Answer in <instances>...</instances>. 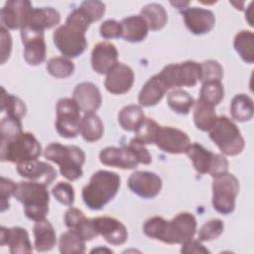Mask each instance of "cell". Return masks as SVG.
<instances>
[{"label":"cell","instance_id":"cell-18","mask_svg":"<svg viewBox=\"0 0 254 254\" xmlns=\"http://www.w3.org/2000/svg\"><path fill=\"white\" fill-rule=\"evenodd\" d=\"M99 160L105 166L123 170L135 169L140 164L137 155L129 146L106 147L100 151Z\"/></svg>","mask_w":254,"mask_h":254},{"label":"cell","instance_id":"cell-39","mask_svg":"<svg viewBox=\"0 0 254 254\" xmlns=\"http://www.w3.org/2000/svg\"><path fill=\"white\" fill-rule=\"evenodd\" d=\"M224 230V223L221 219L213 218L205 222L198 230L197 239L200 242L217 239Z\"/></svg>","mask_w":254,"mask_h":254},{"label":"cell","instance_id":"cell-2","mask_svg":"<svg viewBox=\"0 0 254 254\" xmlns=\"http://www.w3.org/2000/svg\"><path fill=\"white\" fill-rule=\"evenodd\" d=\"M44 156L49 161L59 165L62 176L66 180L75 181L82 177V165L85 162V154L81 148L54 142L46 147Z\"/></svg>","mask_w":254,"mask_h":254},{"label":"cell","instance_id":"cell-7","mask_svg":"<svg viewBox=\"0 0 254 254\" xmlns=\"http://www.w3.org/2000/svg\"><path fill=\"white\" fill-rule=\"evenodd\" d=\"M167 89L175 87H192L200 80V64L194 61H186L180 64H170L158 73Z\"/></svg>","mask_w":254,"mask_h":254},{"label":"cell","instance_id":"cell-12","mask_svg":"<svg viewBox=\"0 0 254 254\" xmlns=\"http://www.w3.org/2000/svg\"><path fill=\"white\" fill-rule=\"evenodd\" d=\"M154 144L166 153L186 154L191 143L186 132L175 127L160 125Z\"/></svg>","mask_w":254,"mask_h":254},{"label":"cell","instance_id":"cell-17","mask_svg":"<svg viewBox=\"0 0 254 254\" xmlns=\"http://www.w3.org/2000/svg\"><path fill=\"white\" fill-rule=\"evenodd\" d=\"M186 27L193 35H203L210 32L215 25L212 11L200 7H188L182 11Z\"/></svg>","mask_w":254,"mask_h":254},{"label":"cell","instance_id":"cell-43","mask_svg":"<svg viewBox=\"0 0 254 254\" xmlns=\"http://www.w3.org/2000/svg\"><path fill=\"white\" fill-rule=\"evenodd\" d=\"M79 7L89 16L92 23L100 20L105 13V4L97 0L83 1Z\"/></svg>","mask_w":254,"mask_h":254},{"label":"cell","instance_id":"cell-46","mask_svg":"<svg viewBox=\"0 0 254 254\" xmlns=\"http://www.w3.org/2000/svg\"><path fill=\"white\" fill-rule=\"evenodd\" d=\"M16 185L12 180L1 177L0 182V198H1V212L9 208V198L14 195Z\"/></svg>","mask_w":254,"mask_h":254},{"label":"cell","instance_id":"cell-45","mask_svg":"<svg viewBox=\"0 0 254 254\" xmlns=\"http://www.w3.org/2000/svg\"><path fill=\"white\" fill-rule=\"evenodd\" d=\"M99 32L101 37L106 40L120 38L122 37V25L116 20L108 19L100 25Z\"/></svg>","mask_w":254,"mask_h":254},{"label":"cell","instance_id":"cell-26","mask_svg":"<svg viewBox=\"0 0 254 254\" xmlns=\"http://www.w3.org/2000/svg\"><path fill=\"white\" fill-rule=\"evenodd\" d=\"M120 23L122 25V38L127 42L139 43L148 35V25L141 15L123 18Z\"/></svg>","mask_w":254,"mask_h":254},{"label":"cell","instance_id":"cell-47","mask_svg":"<svg viewBox=\"0 0 254 254\" xmlns=\"http://www.w3.org/2000/svg\"><path fill=\"white\" fill-rule=\"evenodd\" d=\"M137 155L140 164H144V165H149L152 162V156L149 153V151L146 148V145H144L143 143H141L139 140H137L136 138H132L129 142L128 145Z\"/></svg>","mask_w":254,"mask_h":254},{"label":"cell","instance_id":"cell-21","mask_svg":"<svg viewBox=\"0 0 254 254\" xmlns=\"http://www.w3.org/2000/svg\"><path fill=\"white\" fill-rule=\"evenodd\" d=\"M118 64V51L110 42L97 43L91 53V66L99 74H106Z\"/></svg>","mask_w":254,"mask_h":254},{"label":"cell","instance_id":"cell-9","mask_svg":"<svg viewBox=\"0 0 254 254\" xmlns=\"http://www.w3.org/2000/svg\"><path fill=\"white\" fill-rule=\"evenodd\" d=\"M199 174H209L212 178L228 172V161L221 154H214L199 143H192L186 153Z\"/></svg>","mask_w":254,"mask_h":254},{"label":"cell","instance_id":"cell-40","mask_svg":"<svg viewBox=\"0 0 254 254\" xmlns=\"http://www.w3.org/2000/svg\"><path fill=\"white\" fill-rule=\"evenodd\" d=\"M201 67V75L200 82L203 83L205 81L210 80H219L221 81L223 77V67L222 65L214 60H207L200 64Z\"/></svg>","mask_w":254,"mask_h":254},{"label":"cell","instance_id":"cell-16","mask_svg":"<svg viewBox=\"0 0 254 254\" xmlns=\"http://www.w3.org/2000/svg\"><path fill=\"white\" fill-rule=\"evenodd\" d=\"M91 220L97 234L101 235L109 244L118 246L127 241V228L118 219L110 216H99Z\"/></svg>","mask_w":254,"mask_h":254},{"label":"cell","instance_id":"cell-31","mask_svg":"<svg viewBox=\"0 0 254 254\" xmlns=\"http://www.w3.org/2000/svg\"><path fill=\"white\" fill-rule=\"evenodd\" d=\"M140 15L146 21L149 30L152 31L163 29L168 21L167 11L159 3L147 4L141 9Z\"/></svg>","mask_w":254,"mask_h":254},{"label":"cell","instance_id":"cell-35","mask_svg":"<svg viewBox=\"0 0 254 254\" xmlns=\"http://www.w3.org/2000/svg\"><path fill=\"white\" fill-rule=\"evenodd\" d=\"M59 250L62 254H81L85 252V241L77 232L69 229L61 235Z\"/></svg>","mask_w":254,"mask_h":254},{"label":"cell","instance_id":"cell-37","mask_svg":"<svg viewBox=\"0 0 254 254\" xmlns=\"http://www.w3.org/2000/svg\"><path fill=\"white\" fill-rule=\"evenodd\" d=\"M48 72L56 78H65L74 71L73 63L66 57H55L47 62Z\"/></svg>","mask_w":254,"mask_h":254},{"label":"cell","instance_id":"cell-15","mask_svg":"<svg viewBox=\"0 0 254 254\" xmlns=\"http://www.w3.org/2000/svg\"><path fill=\"white\" fill-rule=\"evenodd\" d=\"M32 4L27 0H9L1 9V24L11 30L25 27L27 18L32 9Z\"/></svg>","mask_w":254,"mask_h":254},{"label":"cell","instance_id":"cell-22","mask_svg":"<svg viewBox=\"0 0 254 254\" xmlns=\"http://www.w3.org/2000/svg\"><path fill=\"white\" fill-rule=\"evenodd\" d=\"M0 245H8L12 254L31 253L33 251L27 230L19 226H14L11 228L1 226Z\"/></svg>","mask_w":254,"mask_h":254},{"label":"cell","instance_id":"cell-49","mask_svg":"<svg viewBox=\"0 0 254 254\" xmlns=\"http://www.w3.org/2000/svg\"><path fill=\"white\" fill-rule=\"evenodd\" d=\"M181 252L182 253H209L208 249L205 248L198 239L194 240L193 238L182 244Z\"/></svg>","mask_w":254,"mask_h":254},{"label":"cell","instance_id":"cell-11","mask_svg":"<svg viewBox=\"0 0 254 254\" xmlns=\"http://www.w3.org/2000/svg\"><path fill=\"white\" fill-rule=\"evenodd\" d=\"M195 232V217L190 212H180L172 220H167L162 242L167 244H183L192 239Z\"/></svg>","mask_w":254,"mask_h":254},{"label":"cell","instance_id":"cell-44","mask_svg":"<svg viewBox=\"0 0 254 254\" xmlns=\"http://www.w3.org/2000/svg\"><path fill=\"white\" fill-rule=\"evenodd\" d=\"M86 219L87 218L80 209L71 206H69L65 211L64 217L65 226L71 230H77L86 221Z\"/></svg>","mask_w":254,"mask_h":254},{"label":"cell","instance_id":"cell-1","mask_svg":"<svg viewBox=\"0 0 254 254\" xmlns=\"http://www.w3.org/2000/svg\"><path fill=\"white\" fill-rule=\"evenodd\" d=\"M118 174L106 170L95 172L88 184L82 189V199L91 210L103 208L117 194L120 188Z\"/></svg>","mask_w":254,"mask_h":254},{"label":"cell","instance_id":"cell-10","mask_svg":"<svg viewBox=\"0 0 254 254\" xmlns=\"http://www.w3.org/2000/svg\"><path fill=\"white\" fill-rule=\"evenodd\" d=\"M56 129L64 138H74L79 134L80 109L72 98H62L58 101Z\"/></svg>","mask_w":254,"mask_h":254},{"label":"cell","instance_id":"cell-32","mask_svg":"<svg viewBox=\"0 0 254 254\" xmlns=\"http://www.w3.org/2000/svg\"><path fill=\"white\" fill-rule=\"evenodd\" d=\"M253 100L244 93L236 94L230 104L231 117L238 122L249 121L253 117Z\"/></svg>","mask_w":254,"mask_h":254},{"label":"cell","instance_id":"cell-27","mask_svg":"<svg viewBox=\"0 0 254 254\" xmlns=\"http://www.w3.org/2000/svg\"><path fill=\"white\" fill-rule=\"evenodd\" d=\"M35 249L38 252L50 251L57 242L56 231L52 223L46 218L35 221L34 225Z\"/></svg>","mask_w":254,"mask_h":254},{"label":"cell","instance_id":"cell-5","mask_svg":"<svg viewBox=\"0 0 254 254\" xmlns=\"http://www.w3.org/2000/svg\"><path fill=\"white\" fill-rule=\"evenodd\" d=\"M209 138L227 156L239 155L245 147L244 138L236 124L226 116H218L209 131Z\"/></svg>","mask_w":254,"mask_h":254},{"label":"cell","instance_id":"cell-23","mask_svg":"<svg viewBox=\"0 0 254 254\" xmlns=\"http://www.w3.org/2000/svg\"><path fill=\"white\" fill-rule=\"evenodd\" d=\"M72 99L84 114L96 111L102 102L101 93L98 87L92 82L86 81L80 82L74 87Z\"/></svg>","mask_w":254,"mask_h":254},{"label":"cell","instance_id":"cell-24","mask_svg":"<svg viewBox=\"0 0 254 254\" xmlns=\"http://www.w3.org/2000/svg\"><path fill=\"white\" fill-rule=\"evenodd\" d=\"M60 22L61 14L58 10L52 7L32 8L25 27L44 32L46 29H51L57 26Z\"/></svg>","mask_w":254,"mask_h":254},{"label":"cell","instance_id":"cell-19","mask_svg":"<svg viewBox=\"0 0 254 254\" xmlns=\"http://www.w3.org/2000/svg\"><path fill=\"white\" fill-rule=\"evenodd\" d=\"M134 83V71L127 64L118 63L107 73L104 80L106 90L112 94L128 92Z\"/></svg>","mask_w":254,"mask_h":254},{"label":"cell","instance_id":"cell-34","mask_svg":"<svg viewBox=\"0 0 254 254\" xmlns=\"http://www.w3.org/2000/svg\"><path fill=\"white\" fill-rule=\"evenodd\" d=\"M169 107L178 114L187 115L194 104L193 98L183 89H174L167 96Z\"/></svg>","mask_w":254,"mask_h":254},{"label":"cell","instance_id":"cell-29","mask_svg":"<svg viewBox=\"0 0 254 254\" xmlns=\"http://www.w3.org/2000/svg\"><path fill=\"white\" fill-rule=\"evenodd\" d=\"M104 132L103 123L98 115L94 112L85 113L80 121L79 133L86 142L98 141Z\"/></svg>","mask_w":254,"mask_h":254},{"label":"cell","instance_id":"cell-14","mask_svg":"<svg viewBox=\"0 0 254 254\" xmlns=\"http://www.w3.org/2000/svg\"><path fill=\"white\" fill-rule=\"evenodd\" d=\"M161 178L148 171H136L128 179V187L132 192L142 198H153L158 195L162 190Z\"/></svg>","mask_w":254,"mask_h":254},{"label":"cell","instance_id":"cell-38","mask_svg":"<svg viewBox=\"0 0 254 254\" xmlns=\"http://www.w3.org/2000/svg\"><path fill=\"white\" fill-rule=\"evenodd\" d=\"M224 97V88L219 80H210L202 83L199 98L213 105H218Z\"/></svg>","mask_w":254,"mask_h":254},{"label":"cell","instance_id":"cell-48","mask_svg":"<svg viewBox=\"0 0 254 254\" xmlns=\"http://www.w3.org/2000/svg\"><path fill=\"white\" fill-rule=\"evenodd\" d=\"M1 35V64H5V62L9 59L11 50H12V38L8 30L1 26L0 28Z\"/></svg>","mask_w":254,"mask_h":254},{"label":"cell","instance_id":"cell-4","mask_svg":"<svg viewBox=\"0 0 254 254\" xmlns=\"http://www.w3.org/2000/svg\"><path fill=\"white\" fill-rule=\"evenodd\" d=\"M0 151L1 162L20 164L37 160L41 156L42 146L34 134L22 131L9 139L1 140Z\"/></svg>","mask_w":254,"mask_h":254},{"label":"cell","instance_id":"cell-28","mask_svg":"<svg viewBox=\"0 0 254 254\" xmlns=\"http://www.w3.org/2000/svg\"><path fill=\"white\" fill-rule=\"evenodd\" d=\"M193 122L197 129L203 132H209L216 123L217 115L215 113V107L204 100L198 98L193 104Z\"/></svg>","mask_w":254,"mask_h":254},{"label":"cell","instance_id":"cell-6","mask_svg":"<svg viewBox=\"0 0 254 254\" xmlns=\"http://www.w3.org/2000/svg\"><path fill=\"white\" fill-rule=\"evenodd\" d=\"M239 192L238 179L226 172L213 178L212 207L219 213L228 215L235 209V200Z\"/></svg>","mask_w":254,"mask_h":254},{"label":"cell","instance_id":"cell-20","mask_svg":"<svg viewBox=\"0 0 254 254\" xmlns=\"http://www.w3.org/2000/svg\"><path fill=\"white\" fill-rule=\"evenodd\" d=\"M17 172L21 177L47 187L57 179V171L55 168L46 162L38 160L17 164Z\"/></svg>","mask_w":254,"mask_h":254},{"label":"cell","instance_id":"cell-42","mask_svg":"<svg viewBox=\"0 0 254 254\" xmlns=\"http://www.w3.org/2000/svg\"><path fill=\"white\" fill-rule=\"evenodd\" d=\"M56 199L66 206H72L74 202V190L70 184L66 182H59L52 190Z\"/></svg>","mask_w":254,"mask_h":254},{"label":"cell","instance_id":"cell-13","mask_svg":"<svg viewBox=\"0 0 254 254\" xmlns=\"http://www.w3.org/2000/svg\"><path fill=\"white\" fill-rule=\"evenodd\" d=\"M21 39L24 45V59L30 65H39L46 60L47 47L43 31L23 28Z\"/></svg>","mask_w":254,"mask_h":254},{"label":"cell","instance_id":"cell-33","mask_svg":"<svg viewBox=\"0 0 254 254\" xmlns=\"http://www.w3.org/2000/svg\"><path fill=\"white\" fill-rule=\"evenodd\" d=\"M233 46L245 63L252 64L254 62V34L251 31L238 32L234 38Z\"/></svg>","mask_w":254,"mask_h":254},{"label":"cell","instance_id":"cell-36","mask_svg":"<svg viewBox=\"0 0 254 254\" xmlns=\"http://www.w3.org/2000/svg\"><path fill=\"white\" fill-rule=\"evenodd\" d=\"M1 111H5L7 116L21 119L26 115L27 107L22 99L14 94L8 93L5 88L2 87Z\"/></svg>","mask_w":254,"mask_h":254},{"label":"cell","instance_id":"cell-41","mask_svg":"<svg viewBox=\"0 0 254 254\" xmlns=\"http://www.w3.org/2000/svg\"><path fill=\"white\" fill-rule=\"evenodd\" d=\"M159 124L152 118H146L143 124L135 132V137L144 145L154 144L155 136L159 128Z\"/></svg>","mask_w":254,"mask_h":254},{"label":"cell","instance_id":"cell-30","mask_svg":"<svg viewBox=\"0 0 254 254\" xmlns=\"http://www.w3.org/2000/svg\"><path fill=\"white\" fill-rule=\"evenodd\" d=\"M146 117L139 105L131 104L123 107L118 114V122L125 131L136 132L143 124Z\"/></svg>","mask_w":254,"mask_h":254},{"label":"cell","instance_id":"cell-3","mask_svg":"<svg viewBox=\"0 0 254 254\" xmlns=\"http://www.w3.org/2000/svg\"><path fill=\"white\" fill-rule=\"evenodd\" d=\"M14 197L24 207L25 215L34 221L44 219L49 212L50 194L47 186L37 182H19L16 185Z\"/></svg>","mask_w":254,"mask_h":254},{"label":"cell","instance_id":"cell-8","mask_svg":"<svg viewBox=\"0 0 254 254\" xmlns=\"http://www.w3.org/2000/svg\"><path fill=\"white\" fill-rule=\"evenodd\" d=\"M86 30L65 22L54 32L53 39L58 50L68 59L80 56L87 47L85 38Z\"/></svg>","mask_w":254,"mask_h":254},{"label":"cell","instance_id":"cell-25","mask_svg":"<svg viewBox=\"0 0 254 254\" xmlns=\"http://www.w3.org/2000/svg\"><path fill=\"white\" fill-rule=\"evenodd\" d=\"M167 90L168 89L159 74H155L142 86L138 95V102L141 106H154L162 100Z\"/></svg>","mask_w":254,"mask_h":254},{"label":"cell","instance_id":"cell-50","mask_svg":"<svg viewBox=\"0 0 254 254\" xmlns=\"http://www.w3.org/2000/svg\"><path fill=\"white\" fill-rule=\"evenodd\" d=\"M171 4L175 7H177L178 9H181L182 11L187 9L188 8V5L190 4L189 1H186V2H183V1H175V2H171Z\"/></svg>","mask_w":254,"mask_h":254}]
</instances>
